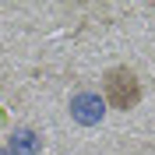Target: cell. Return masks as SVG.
<instances>
[{
	"label": "cell",
	"instance_id": "1",
	"mask_svg": "<svg viewBox=\"0 0 155 155\" xmlns=\"http://www.w3.org/2000/svg\"><path fill=\"white\" fill-rule=\"evenodd\" d=\"M102 95L113 109H134L141 102V81L130 67H109L102 74Z\"/></svg>",
	"mask_w": 155,
	"mask_h": 155
}]
</instances>
